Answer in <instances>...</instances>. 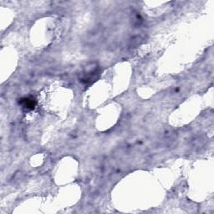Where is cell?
Returning <instances> with one entry per match:
<instances>
[{
    "label": "cell",
    "instance_id": "1",
    "mask_svg": "<svg viewBox=\"0 0 214 214\" xmlns=\"http://www.w3.org/2000/svg\"><path fill=\"white\" fill-rule=\"evenodd\" d=\"M23 102L24 103V106L26 107V108H28V109H31V110L34 108V106H35V101H34V100L27 98V99L23 100Z\"/></svg>",
    "mask_w": 214,
    "mask_h": 214
}]
</instances>
